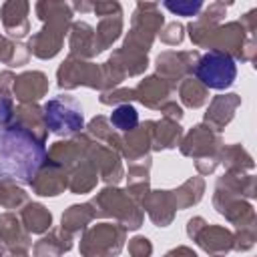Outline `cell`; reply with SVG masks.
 Listing matches in <instances>:
<instances>
[{
  "label": "cell",
  "mask_w": 257,
  "mask_h": 257,
  "mask_svg": "<svg viewBox=\"0 0 257 257\" xmlns=\"http://www.w3.org/2000/svg\"><path fill=\"white\" fill-rule=\"evenodd\" d=\"M44 161L46 147L34 133L22 124L0 128V183H32Z\"/></svg>",
  "instance_id": "1"
},
{
  "label": "cell",
  "mask_w": 257,
  "mask_h": 257,
  "mask_svg": "<svg viewBox=\"0 0 257 257\" xmlns=\"http://www.w3.org/2000/svg\"><path fill=\"white\" fill-rule=\"evenodd\" d=\"M237 66L229 54L207 52L197 64V76L203 84L211 88H225L235 80Z\"/></svg>",
  "instance_id": "2"
},
{
  "label": "cell",
  "mask_w": 257,
  "mask_h": 257,
  "mask_svg": "<svg viewBox=\"0 0 257 257\" xmlns=\"http://www.w3.org/2000/svg\"><path fill=\"white\" fill-rule=\"evenodd\" d=\"M44 120L56 135H70L82 126L80 106L70 98H54L44 106Z\"/></svg>",
  "instance_id": "3"
},
{
  "label": "cell",
  "mask_w": 257,
  "mask_h": 257,
  "mask_svg": "<svg viewBox=\"0 0 257 257\" xmlns=\"http://www.w3.org/2000/svg\"><path fill=\"white\" fill-rule=\"evenodd\" d=\"M110 122L118 128V131H131L139 124V114L131 104H120L112 110L110 114Z\"/></svg>",
  "instance_id": "4"
},
{
  "label": "cell",
  "mask_w": 257,
  "mask_h": 257,
  "mask_svg": "<svg viewBox=\"0 0 257 257\" xmlns=\"http://www.w3.org/2000/svg\"><path fill=\"white\" fill-rule=\"evenodd\" d=\"M167 8L169 10H173V12H179V14H185V16H191V14H195L199 8H201V4L199 2H189V4H181V2H177V4H173V2H167Z\"/></svg>",
  "instance_id": "5"
},
{
  "label": "cell",
  "mask_w": 257,
  "mask_h": 257,
  "mask_svg": "<svg viewBox=\"0 0 257 257\" xmlns=\"http://www.w3.org/2000/svg\"><path fill=\"white\" fill-rule=\"evenodd\" d=\"M10 118V102L0 98V126Z\"/></svg>",
  "instance_id": "6"
}]
</instances>
